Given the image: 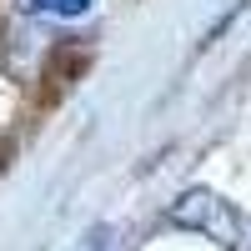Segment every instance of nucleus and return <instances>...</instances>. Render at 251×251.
<instances>
[{
  "instance_id": "1",
  "label": "nucleus",
  "mask_w": 251,
  "mask_h": 251,
  "mask_svg": "<svg viewBox=\"0 0 251 251\" xmlns=\"http://www.w3.org/2000/svg\"><path fill=\"white\" fill-rule=\"evenodd\" d=\"M25 10H46V15H80V10H91V0H25Z\"/></svg>"
}]
</instances>
